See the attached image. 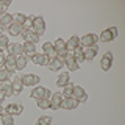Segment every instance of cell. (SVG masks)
<instances>
[{"instance_id":"obj_1","label":"cell","mask_w":125,"mask_h":125,"mask_svg":"<svg viewBox=\"0 0 125 125\" xmlns=\"http://www.w3.org/2000/svg\"><path fill=\"white\" fill-rule=\"evenodd\" d=\"M31 31L34 34H38L39 38L45 33V22L41 16H34L33 17V22H31Z\"/></svg>"},{"instance_id":"obj_2","label":"cell","mask_w":125,"mask_h":125,"mask_svg":"<svg viewBox=\"0 0 125 125\" xmlns=\"http://www.w3.org/2000/svg\"><path fill=\"white\" fill-rule=\"evenodd\" d=\"M116 38H117V28H116V27H109V28L103 30L100 33L99 41L100 42H111L113 39H116Z\"/></svg>"},{"instance_id":"obj_3","label":"cell","mask_w":125,"mask_h":125,"mask_svg":"<svg viewBox=\"0 0 125 125\" xmlns=\"http://www.w3.org/2000/svg\"><path fill=\"white\" fill-rule=\"evenodd\" d=\"M21 80H22L23 88H25V86H38L39 81H41V78H39V75H36V73H25V75L21 77Z\"/></svg>"},{"instance_id":"obj_4","label":"cell","mask_w":125,"mask_h":125,"mask_svg":"<svg viewBox=\"0 0 125 125\" xmlns=\"http://www.w3.org/2000/svg\"><path fill=\"white\" fill-rule=\"evenodd\" d=\"M99 42V36L94 33H88L84 34L83 38H80V45L81 47H92V45H97Z\"/></svg>"},{"instance_id":"obj_5","label":"cell","mask_w":125,"mask_h":125,"mask_svg":"<svg viewBox=\"0 0 125 125\" xmlns=\"http://www.w3.org/2000/svg\"><path fill=\"white\" fill-rule=\"evenodd\" d=\"M113 60H114L113 52H106L103 56H102V60H100V69L105 70V72H108V70L113 67Z\"/></svg>"},{"instance_id":"obj_6","label":"cell","mask_w":125,"mask_h":125,"mask_svg":"<svg viewBox=\"0 0 125 125\" xmlns=\"http://www.w3.org/2000/svg\"><path fill=\"white\" fill-rule=\"evenodd\" d=\"M6 50H8V55H11V56H14V58L23 55V45L19 44V42H13V44L10 42V45L6 47Z\"/></svg>"},{"instance_id":"obj_7","label":"cell","mask_w":125,"mask_h":125,"mask_svg":"<svg viewBox=\"0 0 125 125\" xmlns=\"http://www.w3.org/2000/svg\"><path fill=\"white\" fill-rule=\"evenodd\" d=\"M81 50H83V58H84V61H92L94 58L97 56V53H99V47H97V45H92V47H81Z\"/></svg>"},{"instance_id":"obj_8","label":"cell","mask_w":125,"mask_h":125,"mask_svg":"<svg viewBox=\"0 0 125 125\" xmlns=\"http://www.w3.org/2000/svg\"><path fill=\"white\" fill-rule=\"evenodd\" d=\"M78 105H80V102L78 100H75L73 97H62V100H61V106L60 108H62V109H75Z\"/></svg>"},{"instance_id":"obj_9","label":"cell","mask_w":125,"mask_h":125,"mask_svg":"<svg viewBox=\"0 0 125 125\" xmlns=\"http://www.w3.org/2000/svg\"><path fill=\"white\" fill-rule=\"evenodd\" d=\"M72 97L75 100H78L80 103H83V102L88 100V94H86V91L81 86H73V92H72Z\"/></svg>"},{"instance_id":"obj_10","label":"cell","mask_w":125,"mask_h":125,"mask_svg":"<svg viewBox=\"0 0 125 125\" xmlns=\"http://www.w3.org/2000/svg\"><path fill=\"white\" fill-rule=\"evenodd\" d=\"M5 113H8V114H11V116H19V114H22L23 113V106L22 105H19V103H11V105H8V106L5 108Z\"/></svg>"},{"instance_id":"obj_11","label":"cell","mask_w":125,"mask_h":125,"mask_svg":"<svg viewBox=\"0 0 125 125\" xmlns=\"http://www.w3.org/2000/svg\"><path fill=\"white\" fill-rule=\"evenodd\" d=\"M45 91H47V88H44V86H36V88H33L31 89V92H30V97L31 99H34V100H39V99H44L45 97Z\"/></svg>"},{"instance_id":"obj_12","label":"cell","mask_w":125,"mask_h":125,"mask_svg":"<svg viewBox=\"0 0 125 125\" xmlns=\"http://www.w3.org/2000/svg\"><path fill=\"white\" fill-rule=\"evenodd\" d=\"M64 66L66 67H67L69 70H78L80 69V64H78V62L73 60V56H72V53H67L66 55V60H64Z\"/></svg>"},{"instance_id":"obj_13","label":"cell","mask_w":125,"mask_h":125,"mask_svg":"<svg viewBox=\"0 0 125 125\" xmlns=\"http://www.w3.org/2000/svg\"><path fill=\"white\" fill-rule=\"evenodd\" d=\"M61 100H62V94H61V92L52 94V97H50V108H52L53 111H55V109H60Z\"/></svg>"},{"instance_id":"obj_14","label":"cell","mask_w":125,"mask_h":125,"mask_svg":"<svg viewBox=\"0 0 125 125\" xmlns=\"http://www.w3.org/2000/svg\"><path fill=\"white\" fill-rule=\"evenodd\" d=\"M53 49L58 55H66L67 53V49H66V41H62V38H58L56 41L53 42Z\"/></svg>"},{"instance_id":"obj_15","label":"cell","mask_w":125,"mask_h":125,"mask_svg":"<svg viewBox=\"0 0 125 125\" xmlns=\"http://www.w3.org/2000/svg\"><path fill=\"white\" fill-rule=\"evenodd\" d=\"M42 50H44V55L49 58V60H53V58H56V55H58L55 52L52 42H44V44H42Z\"/></svg>"},{"instance_id":"obj_16","label":"cell","mask_w":125,"mask_h":125,"mask_svg":"<svg viewBox=\"0 0 125 125\" xmlns=\"http://www.w3.org/2000/svg\"><path fill=\"white\" fill-rule=\"evenodd\" d=\"M11 89H13V95H19L23 89V84H22V80L21 77H14L13 81H11Z\"/></svg>"},{"instance_id":"obj_17","label":"cell","mask_w":125,"mask_h":125,"mask_svg":"<svg viewBox=\"0 0 125 125\" xmlns=\"http://www.w3.org/2000/svg\"><path fill=\"white\" fill-rule=\"evenodd\" d=\"M77 47H80V38H78V36H72V38H69V41H66L67 53H72Z\"/></svg>"},{"instance_id":"obj_18","label":"cell","mask_w":125,"mask_h":125,"mask_svg":"<svg viewBox=\"0 0 125 125\" xmlns=\"http://www.w3.org/2000/svg\"><path fill=\"white\" fill-rule=\"evenodd\" d=\"M22 45H23V55H25L27 58H33L34 55L38 53L36 45L31 44V42H25V44H22Z\"/></svg>"},{"instance_id":"obj_19","label":"cell","mask_w":125,"mask_h":125,"mask_svg":"<svg viewBox=\"0 0 125 125\" xmlns=\"http://www.w3.org/2000/svg\"><path fill=\"white\" fill-rule=\"evenodd\" d=\"M31 60H33V62L36 66H49V62H50V60L45 56L44 53H36Z\"/></svg>"},{"instance_id":"obj_20","label":"cell","mask_w":125,"mask_h":125,"mask_svg":"<svg viewBox=\"0 0 125 125\" xmlns=\"http://www.w3.org/2000/svg\"><path fill=\"white\" fill-rule=\"evenodd\" d=\"M11 23H13V14H10V13H3V14H0V27H2L3 30L8 28Z\"/></svg>"},{"instance_id":"obj_21","label":"cell","mask_w":125,"mask_h":125,"mask_svg":"<svg viewBox=\"0 0 125 125\" xmlns=\"http://www.w3.org/2000/svg\"><path fill=\"white\" fill-rule=\"evenodd\" d=\"M3 67H5L8 72L14 73V72H16V58L11 56V55H6V60H5V64H3Z\"/></svg>"},{"instance_id":"obj_22","label":"cell","mask_w":125,"mask_h":125,"mask_svg":"<svg viewBox=\"0 0 125 125\" xmlns=\"http://www.w3.org/2000/svg\"><path fill=\"white\" fill-rule=\"evenodd\" d=\"M62 66H64V62L62 61H60L58 58H53V60H50V62H49V67L52 72H58V70H61L62 69Z\"/></svg>"},{"instance_id":"obj_23","label":"cell","mask_w":125,"mask_h":125,"mask_svg":"<svg viewBox=\"0 0 125 125\" xmlns=\"http://www.w3.org/2000/svg\"><path fill=\"white\" fill-rule=\"evenodd\" d=\"M67 83H70V75L67 72H62L61 75H58V80H56V86H58V88H62V86H66Z\"/></svg>"},{"instance_id":"obj_24","label":"cell","mask_w":125,"mask_h":125,"mask_svg":"<svg viewBox=\"0 0 125 125\" xmlns=\"http://www.w3.org/2000/svg\"><path fill=\"white\" fill-rule=\"evenodd\" d=\"M27 64H28V58H27L25 55L16 58V70H23L27 67Z\"/></svg>"},{"instance_id":"obj_25","label":"cell","mask_w":125,"mask_h":125,"mask_svg":"<svg viewBox=\"0 0 125 125\" xmlns=\"http://www.w3.org/2000/svg\"><path fill=\"white\" fill-rule=\"evenodd\" d=\"M8 33H10L11 36H19V34L22 33V25H21V23L13 22L10 27H8Z\"/></svg>"},{"instance_id":"obj_26","label":"cell","mask_w":125,"mask_h":125,"mask_svg":"<svg viewBox=\"0 0 125 125\" xmlns=\"http://www.w3.org/2000/svg\"><path fill=\"white\" fill-rule=\"evenodd\" d=\"M14 78V73L8 72L5 67H0V83H3V81H13Z\"/></svg>"},{"instance_id":"obj_27","label":"cell","mask_w":125,"mask_h":125,"mask_svg":"<svg viewBox=\"0 0 125 125\" xmlns=\"http://www.w3.org/2000/svg\"><path fill=\"white\" fill-rule=\"evenodd\" d=\"M0 89L5 92L6 97H13V89H11V81H3L0 83Z\"/></svg>"},{"instance_id":"obj_28","label":"cell","mask_w":125,"mask_h":125,"mask_svg":"<svg viewBox=\"0 0 125 125\" xmlns=\"http://www.w3.org/2000/svg\"><path fill=\"white\" fill-rule=\"evenodd\" d=\"M72 56H73V60H75L78 64L84 61V58H83V50H81V45H80V47H77V49L72 52Z\"/></svg>"},{"instance_id":"obj_29","label":"cell","mask_w":125,"mask_h":125,"mask_svg":"<svg viewBox=\"0 0 125 125\" xmlns=\"http://www.w3.org/2000/svg\"><path fill=\"white\" fill-rule=\"evenodd\" d=\"M73 86L75 84H72V83H67L66 86H62V97H72V92H73Z\"/></svg>"},{"instance_id":"obj_30","label":"cell","mask_w":125,"mask_h":125,"mask_svg":"<svg viewBox=\"0 0 125 125\" xmlns=\"http://www.w3.org/2000/svg\"><path fill=\"white\" fill-rule=\"evenodd\" d=\"M36 106L38 108H41V109H49L50 108V99H39L36 100Z\"/></svg>"},{"instance_id":"obj_31","label":"cell","mask_w":125,"mask_h":125,"mask_svg":"<svg viewBox=\"0 0 125 125\" xmlns=\"http://www.w3.org/2000/svg\"><path fill=\"white\" fill-rule=\"evenodd\" d=\"M33 17L34 16L33 14H30V16H27V19H25V22L22 23V30H25V31H31V22H33Z\"/></svg>"},{"instance_id":"obj_32","label":"cell","mask_w":125,"mask_h":125,"mask_svg":"<svg viewBox=\"0 0 125 125\" xmlns=\"http://www.w3.org/2000/svg\"><path fill=\"white\" fill-rule=\"evenodd\" d=\"M50 124H52V117L50 116H41L34 122V125H50Z\"/></svg>"},{"instance_id":"obj_33","label":"cell","mask_w":125,"mask_h":125,"mask_svg":"<svg viewBox=\"0 0 125 125\" xmlns=\"http://www.w3.org/2000/svg\"><path fill=\"white\" fill-rule=\"evenodd\" d=\"M2 124L3 125H14V117L11 114H8V113H5V114H2Z\"/></svg>"},{"instance_id":"obj_34","label":"cell","mask_w":125,"mask_h":125,"mask_svg":"<svg viewBox=\"0 0 125 125\" xmlns=\"http://www.w3.org/2000/svg\"><path fill=\"white\" fill-rule=\"evenodd\" d=\"M25 19H27V16L23 14V13H16L14 16H13V22H16V23H22L25 22Z\"/></svg>"},{"instance_id":"obj_35","label":"cell","mask_w":125,"mask_h":125,"mask_svg":"<svg viewBox=\"0 0 125 125\" xmlns=\"http://www.w3.org/2000/svg\"><path fill=\"white\" fill-rule=\"evenodd\" d=\"M8 45H10V39H8L5 34H3V36H0V50H3V52H5Z\"/></svg>"},{"instance_id":"obj_36","label":"cell","mask_w":125,"mask_h":125,"mask_svg":"<svg viewBox=\"0 0 125 125\" xmlns=\"http://www.w3.org/2000/svg\"><path fill=\"white\" fill-rule=\"evenodd\" d=\"M27 42H31V44L36 45L38 42H39V36H38V34H34L33 31H30V36H28V41H27Z\"/></svg>"},{"instance_id":"obj_37","label":"cell","mask_w":125,"mask_h":125,"mask_svg":"<svg viewBox=\"0 0 125 125\" xmlns=\"http://www.w3.org/2000/svg\"><path fill=\"white\" fill-rule=\"evenodd\" d=\"M11 5V2L10 0H5V2H3V0H0V13H6V8Z\"/></svg>"},{"instance_id":"obj_38","label":"cell","mask_w":125,"mask_h":125,"mask_svg":"<svg viewBox=\"0 0 125 125\" xmlns=\"http://www.w3.org/2000/svg\"><path fill=\"white\" fill-rule=\"evenodd\" d=\"M5 60H6V53L3 52V50H0V67H3V64H5Z\"/></svg>"},{"instance_id":"obj_39","label":"cell","mask_w":125,"mask_h":125,"mask_svg":"<svg viewBox=\"0 0 125 125\" xmlns=\"http://www.w3.org/2000/svg\"><path fill=\"white\" fill-rule=\"evenodd\" d=\"M21 36H22V39L23 41H28V36H30V31H25V30H22V33H21Z\"/></svg>"},{"instance_id":"obj_40","label":"cell","mask_w":125,"mask_h":125,"mask_svg":"<svg viewBox=\"0 0 125 125\" xmlns=\"http://www.w3.org/2000/svg\"><path fill=\"white\" fill-rule=\"evenodd\" d=\"M5 99H6V95H5V92H3V91H2V89H0V103H2V102H3V100H5Z\"/></svg>"},{"instance_id":"obj_41","label":"cell","mask_w":125,"mask_h":125,"mask_svg":"<svg viewBox=\"0 0 125 125\" xmlns=\"http://www.w3.org/2000/svg\"><path fill=\"white\" fill-rule=\"evenodd\" d=\"M2 114H5V108H3L2 103H0V116H2Z\"/></svg>"},{"instance_id":"obj_42","label":"cell","mask_w":125,"mask_h":125,"mask_svg":"<svg viewBox=\"0 0 125 125\" xmlns=\"http://www.w3.org/2000/svg\"><path fill=\"white\" fill-rule=\"evenodd\" d=\"M0 36H3V28L0 27Z\"/></svg>"}]
</instances>
